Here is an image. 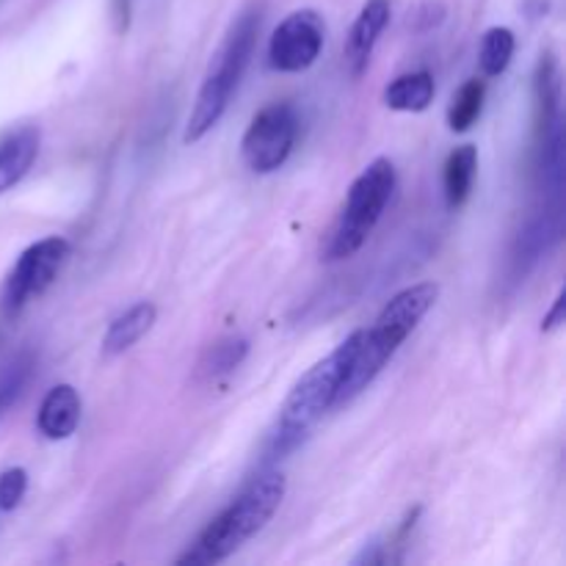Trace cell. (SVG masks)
<instances>
[{
  "instance_id": "6da1fadb",
  "label": "cell",
  "mask_w": 566,
  "mask_h": 566,
  "mask_svg": "<svg viewBox=\"0 0 566 566\" xmlns=\"http://www.w3.org/2000/svg\"><path fill=\"white\" fill-rule=\"evenodd\" d=\"M363 332L365 329H357L354 335H348L329 357L315 363L313 368L293 385V390L287 392L285 403H282L280 409V423H276V431L271 434L265 457L285 459L287 453H293L304 440H307L313 426L318 423L329 409H337L340 390L343 385H346L354 359H357L359 343H363Z\"/></svg>"
},
{
  "instance_id": "7a4b0ae2",
  "label": "cell",
  "mask_w": 566,
  "mask_h": 566,
  "mask_svg": "<svg viewBox=\"0 0 566 566\" xmlns=\"http://www.w3.org/2000/svg\"><path fill=\"white\" fill-rule=\"evenodd\" d=\"M287 481L285 475L269 470L258 475L208 528L199 534L191 551L177 558L180 566H208L230 558L238 547L247 545L252 536H258L271 523L285 501Z\"/></svg>"
},
{
  "instance_id": "3957f363",
  "label": "cell",
  "mask_w": 566,
  "mask_h": 566,
  "mask_svg": "<svg viewBox=\"0 0 566 566\" xmlns=\"http://www.w3.org/2000/svg\"><path fill=\"white\" fill-rule=\"evenodd\" d=\"M437 296H440V285H434V282H418L412 287H403L401 293H396L385 304V310L376 318L374 329L363 332L357 359H354L352 370H348V379L343 385L337 407L357 398L381 374V368L396 357L398 348L407 343V337L418 329L426 313L434 307Z\"/></svg>"
},
{
  "instance_id": "277c9868",
  "label": "cell",
  "mask_w": 566,
  "mask_h": 566,
  "mask_svg": "<svg viewBox=\"0 0 566 566\" xmlns=\"http://www.w3.org/2000/svg\"><path fill=\"white\" fill-rule=\"evenodd\" d=\"M258 31V11H243V14L232 22L224 44H221L219 53L210 61V70L208 75H205L202 88H199L197 103H193L191 114H188L186 133H182V142L186 144L202 142V138L219 125L224 111L230 108L232 94L238 92L243 72H247L249 61H252Z\"/></svg>"
},
{
  "instance_id": "5b68a950",
  "label": "cell",
  "mask_w": 566,
  "mask_h": 566,
  "mask_svg": "<svg viewBox=\"0 0 566 566\" xmlns=\"http://www.w3.org/2000/svg\"><path fill=\"white\" fill-rule=\"evenodd\" d=\"M392 191H396V166H392V160H370L363 175L348 188L340 219H337L335 230L329 232L324 243V260L335 263V260H346L354 252H359L363 243L370 238V232H374V227L379 224L385 208L390 205Z\"/></svg>"
},
{
  "instance_id": "8992f818",
  "label": "cell",
  "mask_w": 566,
  "mask_h": 566,
  "mask_svg": "<svg viewBox=\"0 0 566 566\" xmlns=\"http://www.w3.org/2000/svg\"><path fill=\"white\" fill-rule=\"evenodd\" d=\"M66 260H70V241L66 238L50 235L28 247L17 258L14 269L9 271L3 291H0V310H3V315L14 318L31 298L42 296L59 280Z\"/></svg>"
},
{
  "instance_id": "52a82bcc",
  "label": "cell",
  "mask_w": 566,
  "mask_h": 566,
  "mask_svg": "<svg viewBox=\"0 0 566 566\" xmlns=\"http://www.w3.org/2000/svg\"><path fill=\"white\" fill-rule=\"evenodd\" d=\"M298 136V114L291 103H271L252 119L241 142L243 160L258 175L276 171L293 153Z\"/></svg>"
},
{
  "instance_id": "ba28073f",
  "label": "cell",
  "mask_w": 566,
  "mask_h": 566,
  "mask_svg": "<svg viewBox=\"0 0 566 566\" xmlns=\"http://www.w3.org/2000/svg\"><path fill=\"white\" fill-rule=\"evenodd\" d=\"M326 25L318 11L298 9L274 28L269 42V64L276 72H304L324 50Z\"/></svg>"
},
{
  "instance_id": "9c48e42d",
  "label": "cell",
  "mask_w": 566,
  "mask_h": 566,
  "mask_svg": "<svg viewBox=\"0 0 566 566\" xmlns=\"http://www.w3.org/2000/svg\"><path fill=\"white\" fill-rule=\"evenodd\" d=\"M390 0H368V3L363 6V11L357 14L346 42V66L348 72H352V77L365 75L376 42H379V36L385 33V28L390 25Z\"/></svg>"
},
{
  "instance_id": "30bf717a",
  "label": "cell",
  "mask_w": 566,
  "mask_h": 566,
  "mask_svg": "<svg viewBox=\"0 0 566 566\" xmlns=\"http://www.w3.org/2000/svg\"><path fill=\"white\" fill-rule=\"evenodd\" d=\"M536 99V144L562 130V72L551 50H545L536 66L534 81Z\"/></svg>"
},
{
  "instance_id": "8fae6325",
  "label": "cell",
  "mask_w": 566,
  "mask_h": 566,
  "mask_svg": "<svg viewBox=\"0 0 566 566\" xmlns=\"http://www.w3.org/2000/svg\"><path fill=\"white\" fill-rule=\"evenodd\" d=\"M39 144H42V133L36 125H20L0 136V193L14 188L31 171Z\"/></svg>"
},
{
  "instance_id": "7c38bea8",
  "label": "cell",
  "mask_w": 566,
  "mask_h": 566,
  "mask_svg": "<svg viewBox=\"0 0 566 566\" xmlns=\"http://www.w3.org/2000/svg\"><path fill=\"white\" fill-rule=\"evenodd\" d=\"M81 423V396L72 385H59L44 396L36 426L48 440H66Z\"/></svg>"
},
{
  "instance_id": "4fadbf2b",
  "label": "cell",
  "mask_w": 566,
  "mask_h": 566,
  "mask_svg": "<svg viewBox=\"0 0 566 566\" xmlns=\"http://www.w3.org/2000/svg\"><path fill=\"white\" fill-rule=\"evenodd\" d=\"M155 318H158V310H155L153 302H138L127 307L125 313L111 321L108 332L103 337V354H108V357L125 354L127 348L136 346L153 329Z\"/></svg>"
},
{
  "instance_id": "5bb4252c",
  "label": "cell",
  "mask_w": 566,
  "mask_h": 566,
  "mask_svg": "<svg viewBox=\"0 0 566 566\" xmlns=\"http://www.w3.org/2000/svg\"><path fill=\"white\" fill-rule=\"evenodd\" d=\"M479 175V149L473 144H462L453 149L446 160L442 186H446V202L451 210H459L470 199Z\"/></svg>"
},
{
  "instance_id": "9a60e30c",
  "label": "cell",
  "mask_w": 566,
  "mask_h": 566,
  "mask_svg": "<svg viewBox=\"0 0 566 566\" xmlns=\"http://www.w3.org/2000/svg\"><path fill=\"white\" fill-rule=\"evenodd\" d=\"M434 77L431 72H409V75L396 77L385 88V105L392 111H407V114H420L434 103Z\"/></svg>"
},
{
  "instance_id": "2e32d148",
  "label": "cell",
  "mask_w": 566,
  "mask_h": 566,
  "mask_svg": "<svg viewBox=\"0 0 566 566\" xmlns=\"http://www.w3.org/2000/svg\"><path fill=\"white\" fill-rule=\"evenodd\" d=\"M514 48H517V39H514L512 28H490L481 39V53H479V64L481 72L486 77H497L509 70L514 59Z\"/></svg>"
},
{
  "instance_id": "e0dca14e",
  "label": "cell",
  "mask_w": 566,
  "mask_h": 566,
  "mask_svg": "<svg viewBox=\"0 0 566 566\" xmlns=\"http://www.w3.org/2000/svg\"><path fill=\"white\" fill-rule=\"evenodd\" d=\"M247 337H224V340L213 343V346L208 348V354H205L202 363H199V376H205V379H219V376L232 374V370L247 359Z\"/></svg>"
},
{
  "instance_id": "ac0fdd59",
  "label": "cell",
  "mask_w": 566,
  "mask_h": 566,
  "mask_svg": "<svg viewBox=\"0 0 566 566\" xmlns=\"http://www.w3.org/2000/svg\"><path fill=\"white\" fill-rule=\"evenodd\" d=\"M484 97L486 86L479 77L468 81L453 94L451 108H448V125H451L453 133H464L475 125V119L481 116V108H484Z\"/></svg>"
},
{
  "instance_id": "d6986e66",
  "label": "cell",
  "mask_w": 566,
  "mask_h": 566,
  "mask_svg": "<svg viewBox=\"0 0 566 566\" xmlns=\"http://www.w3.org/2000/svg\"><path fill=\"white\" fill-rule=\"evenodd\" d=\"M31 368L33 359L28 357V354H22V357H17L14 363L6 368V374L0 376V415L17 401V396H20L22 387H25L28 376H31Z\"/></svg>"
},
{
  "instance_id": "ffe728a7",
  "label": "cell",
  "mask_w": 566,
  "mask_h": 566,
  "mask_svg": "<svg viewBox=\"0 0 566 566\" xmlns=\"http://www.w3.org/2000/svg\"><path fill=\"white\" fill-rule=\"evenodd\" d=\"M28 490V473L22 468H9L6 473H0V509L11 512L22 503Z\"/></svg>"
},
{
  "instance_id": "44dd1931",
  "label": "cell",
  "mask_w": 566,
  "mask_h": 566,
  "mask_svg": "<svg viewBox=\"0 0 566 566\" xmlns=\"http://www.w3.org/2000/svg\"><path fill=\"white\" fill-rule=\"evenodd\" d=\"M564 307H566V291H558L556 302H553L551 313L545 315V321H542V332H553L558 329V326L564 324Z\"/></svg>"
},
{
  "instance_id": "7402d4cb",
  "label": "cell",
  "mask_w": 566,
  "mask_h": 566,
  "mask_svg": "<svg viewBox=\"0 0 566 566\" xmlns=\"http://www.w3.org/2000/svg\"><path fill=\"white\" fill-rule=\"evenodd\" d=\"M114 20L116 31L125 33L127 25H130V0H114Z\"/></svg>"
},
{
  "instance_id": "603a6c76",
  "label": "cell",
  "mask_w": 566,
  "mask_h": 566,
  "mask_svg": "<svg viewBox=\"0 0 566 566\" xmlns=\"http://www.w3.org/2000/svg\"><path fill=\"white\" fill-rule=\"evenodd\" d=\"M385 562L387 556L381 553V545H376V542L370 547H365V551L354 558V564H385Z\"/></svg>"
}]
</instances>
